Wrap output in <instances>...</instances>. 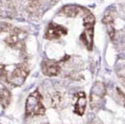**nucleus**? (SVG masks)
<instances>
[{"label": "nucleus", "instance_id": "nucleus-1", "mask_svg": "<svg viewBox=\"0 0 125 124\" xmlns=\"http://www.w3.org/2000/svg\"><path fill=\"white\" fill-rule=\"evenodd\" d=\"M42 96L38 90L30 93L26 100V115L28 116L45 115V108L42 103Z\"/></svg>", "mask_w": 125, "mask_h": 124}, {"label": "nucleus", "instance_id": "nucleus-2", "mask_svg": "<svg viewBox=\"0 0 125 124\" xmlns=\"http://www.w3.org/2000/svg\"><path fill=\"white\" fill-rule=\"evenodd\" d=\"M29 74V69L26 62H21L16 66L15 69L7 74V81L13 86H21L26 81Z\"/></svg>", "mask_w": 125, "mask_h": 124}, {"label": "nucleus", "instance_id": "nucleus-3", "mask_svg": "<svg viewBox=\"0 0 125 124\" xmlns=\"http://www.w3.org/2000/svg\"><path fill=\"white\" fill-rule=\"evenodd\" d=\"M27 33L20 28H14L10 31L9 36L5 39V43L11 48L22 50L25 45V40L27 38Z\"/></svg>", "mask_w": 125, "mask_h": 124}, {"label": "nucleus", "instance_id": "nucleus-4", "mask_svg": "<svg viewBox=\"0 0 125 124\" xmlns=\"http://www.w3.org/2000/svg\"><path fill=\"white\" fill-rule=\"evenodd\" d=\"M105 95V86L102 82H95L90 92V106L95 109L101 106Z\"/></svg>", "mask_w": 125, "mask_h": 124}, {"label": "nucleus", "instance_id": "nucleus-5", "mask_svg": "<svg viewBox=\"0 0 125 124\" xmlns=\"http://www.w3.org/2000/svg\"><path fill=\"white\" fill-rule=\"evenodd\" d=\"M16 10L10 0H0V19H13Z\"/></svg>", "mask_w": 125, "mask_h": 124}, {"label": "nucleus", "instance_id": "nucleus-6", "mask_svg": "<svg viewBox=\"0 0 125 124\" xmlns=\"http://www.w3.org/2000/svg\"><path fill=\"white\" fill-rule=\"evenodd\" d=\"M42 72L46 76H57L61 72L60 62H57L55 60H45L42 62L41 65Z\"/></svg>", "mask_w": 125, "mask_h": 124}, {"label": "nucleus", "instance_id": "nucleus-7", "mask_svg": "<svg viewBox=\"0 0 125 124\" xmlns=\"http://www.w3.org/2000/svg\"><path fill=\"white\" fill-rule=\"evenodd\" d=\"M67 33H68V30L64 27L57 24V23L52 22L49 24L46 32H45V38L51 40H58L63 35H66Z\"/></svg>", "mask_w": 125, "mask_h": 124}, {"label": "nucleus", "instance_id": "nucleus-8", "mask_svg": "<svg viewBox=\"0 0 125 124\" xmlns=\"http://www.w3.org/2000/svg\"><path fill=\"white\" fill-rule=\"evenodd\" d=\"M75 102L74 105V112L79 115H82L85 113L87 98L84 92H79L75 94Z\"/></svg>", "mask_w": 125, "mask_h": 124}, {"label": "nucleus", "instance_id": "nucleus-9", "mask_svg": "<svg viewBox=\"0 0 125 124\" xmlns=\"http://www.w3.org/2000/svg\"><path fill=\"white\" fill-rule=\"evenodd\" d=\"M83 33L81 35V40L88 51L93 50L94 45V27H84Z\"/></svg>", "mask_w": 125, "mask_h": 124}, {"label": "nucleus", "instance_id": "nucleus-10", "mask_svg": "<svg viewBox=\"0 0 125 124\" xmlns=\"http://www.w3.org/2000/svg\"><path fill=\"white\" fill-rule=\"evenodd\" d=\"M82 9V8L78 5H75V4H68V5H65L64 7L62 8L61 12H62V14L68 16V17L75 18L80 14L81 10Z\"/></svg>", "mask_w": 125, "mask_h": 124}, {"label": "nucleus", "instance_id": "nucleus-11", "mask_svg": "<svg viewBox=\"0 0 125 124\" xmlns=\"http://www.w3.org/2000/svg\"><path fill=\"white\" fill-rule=\"evenodd\" d=\"M102 21L104 24L106 25L108 33H109L111 39L113 40L115 36V27H114V17H113L112 14L107 13V14L103 17Z\"/></svg>", "mask_w": 125, "mask_h": 124}, {"label": "nucleus", "instance_id": "nucleus-12", "mask_svg": "<svg viewBox=\"0 0 125 124\" xmlns=\"http://www.w3.org/2000/svg\"><path fill=\"white\" fill-rule=\"evenodd\" d=\"M11 101V93L7 88L0 89V103L4 109L7 108Z\"/></svg>", "mask_w": 125, "mask_h": 124}, {"label": "nucleus", "instance_id": "nucleus-13", "mask_svg": "<svg viewBox=\"0 0 125 124\" xmlns=\"http://www.w3.org/2000/svg\"><path fill=\"white\" fill-rule=\"evenodd\" d=\"M28 1V10L30 12H35L40 7L41 0H27Z\"/></svg>", "mask_w": 125, "mask_h": 124}, {"label": "nucleus", "instance_id": "nucleus-14", "mask_svg": "<svg viewBox=\"0 0 125 124\" xmlns=\"http://www.w3.org/2000/svg\"><path fill=\"white\" fill-rule=\"evenodd\" d=\"M95 23V17L92 13H88L83 19L84 27H94Z\"/></svg>", "mask_w": 125, "mask_h": 124}, {"label": "nucleus", "instance_id": "nucleus-15", "mask_svg": "<svg viewBox=\"0 0 125 124\" xmlns=\"http://www.w3.org/2000/svg\"><path fill=\"white\" fill-rule=\"evenodd\" d=\"M11 29V24L4 21H0V33L9 32Z\"/></svg>", "mask_w": 125, "mask_h": 124}, {"label": "nucleus", "instance_id": "nucleus-16", "mask_svg": "<svg viewBox=\"0 0 125 124\" xmlns=\"http://www.w3.org/2000/svg\"><path fill=\"white\" fill-rule=\"evenodd\" d=\"M7 70H6V67L4 64L0 63V78H6L7 77Z\"/></svg>", "mask_w": 125, "mask_h": 124}, {"label": "nucleus", "instance_id": "nucleus-17", "mask_svg": "<svg viewBox=\"0 0 125 124\" xmlns=\"http://www.w3.org/2000/svg\"><path fill=\"white\" fill-rule=\"evenodd\" d=\"M44 124H49V123H44Z\"/></svg>", "mask_w": 125, "mask_h": 124}]
</instances>
